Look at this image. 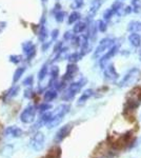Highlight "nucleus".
<instances>
[{
    "label": "nucleus",
    "instance_id": "obj_20",
    "mask_svg": "<svg viewBox=\"0 0 141 158\" xmlns=\"http://www.w3.org/2000/svg\"><path fill=\"white\" fill-rule=\"evenodd\" d=\"M58 75H59V69L58 67H53L52 70H51V80H50V85H52L53 82H55L58 78Z\"/></svg>",
    "mask_w": 141,
    "mask_h": 158
},
{
    "label": "nucleus",
    "instance_id": "obj_24",
    "mask_svg": "<svg viewBox=\"0 0 141 158\" xmlns=\"http://www.w3.org/2000/svg\"><path fill=\"white\" fill-rule=\"evenodd\" d=\"M13 154V147L12 146H6L1 150V155L4 157H9Z\"/></svg>",
    "mask_w": 141,
    "mask_h": 158
},
{
    "label": "nucleus",
    "instance_id": "obj_8",
    "mask_svg": "<svg viewBox=\"0 0 141 158\" xmlns=\"http://www.w3.org/2000/svg\"><path fill=\"white\" fill-rule=\"evenodd\" d=\"M22 50H23L24 54L27 55V60H31L36 54V47L32 41L24 42L23 44H22Z\"/></svg>",
    "mask_w": 141,
    "mask_h": 158
},
{
    "label": "nucleus",
    "instance_id": "obj_7",
    "mask_svg": "<svg viewBox=\"0 0 141 158\" xmlns=\"http://www.w3.org/2000/svg\"><path fill=\"white\" fill-rule=\"evenodd\" d=\"M72 131V124H65L62 128H60L58 130V132L55 135V142H61L63 139H65L66 137L68 136V134L71 133Z\"/></svg>",
    "mask_w": 141,
    "mask_h": 158
},
{
    "label": "nucleus",
    "instance_id": "obj_21",
    "mask_svg": "<svg viewBox=\"0 0 141 158\" xmlns=\"http://www.w3.org/2000/svg\"><path fill=\"white\" fill-rule=\"evenodd\" d=\"M18 92H19V86H18V85L13 86V88H11L9 91H7V93H6V98L10 99V98L15 97V96L18 95Z\"/></svg>",
    "mask_w": 141,
    "mask_h": 158
},
{
    "label": "nucleus",
    "instance_id": "obj_19",
    "mask_svg": "<svg viewBox=\"0 0 141 158\" xmlns=\"http://www.w3.org/2000/svg\"><path fill=\"white\" fill-rule=\"evenodd\" d=\"M86 29V24L85 22H77L76 25H74V33H77V34H80V33H82L84 30Z\"/></svg>",
    "mask_w": 141,
    "mask_h": 158
},
{
    "label": "nucleus",
    "instance_id": "obj_5",
    "mask_svg": "<svg viewBox=\"0 0 141 158\" xmlns=\"http://www.w3.org/2000/svg\"><path fill=\"white\" fill-rule=\"evenodd\" d=\"M44 135H43L41 132H38L36 133L34 136L31 139V147L32 149H34L35 151H40V150L43 149L44 147Z\"/></svg>",
    "mask_w": 141,
    "mask_h": 158
},
{
    "label": "nucleus",
    "instance_id": "obj_17",
    "mask_svg": "<svg viewBox=\"0 0 141 158\" xmlns=\"http://www.w3.org/2000/svg\"><path fill=\"white\" fill-rule=\"evenodd\" d=\"M24 72H25V68L24 67L17 68V70L15 71V73H14V76H13V82L16 83L17 81L21 78V76L23 75Z\"/></svg>",
    "mask_w": 141,
    "mask_h": 158
},
{
    "label": "nucleus",
    "instance_id": "obj_27",
    "mask_svg": "<svg viewBox=\"0 0 141 158\" xmlns=\"http://www.w3.org/2000/svg\"><path fill=\"white\" fill-rule=\"evenodd\" d=\"M79 17H80V14L77 12H73L72 14L70 15V17H68V23L72 24L74 23L75 21H77V20L79 19Z\"/></svg>",
    "mask_w": 141,
    "mask_h": 158
},
{
    "label": "nucleus",
    "instance_id": "obj_6",
    "mask_svg": "<svg viewBox=\"0 0 141 158\" xmlns=\"http://www.w3.org/2000/svg\"><path fill=\"white\" fill-rule=\"evenodd\" d=\"M113 45H114V40L111 39V38H104V39H102L101 41H100L99 45L97 47L96 51H95L94 57H98L100 54L104 53V51L109 50Z\"/></svg>",
    "mask_w": 141,
    "mask_h": 158
},
{
    "label": "nucleus",
    "instance_id": "obj_18",
    "mask_svg": "<svg viewBox=\"0 0 141 158\" xmlns=\"http://www.w3.org/2000/svg\"><path fill=\"white\" fill-rule=\"evenodd\" d=\"M101 4H102L101 0H93L91 4V7H89V13H91L92 15L95 14V13L99 10V7L101 6Z\"/></svg>",
    "mask_w": 141,
    "mask_h": 158
},
{
    "label": "nucleus",
    "instance_id": "obj_9",
    "mask_svg": "<svg viewBox=\"0 0 141 158\" xmlns=\"http://www.w3.org/2000/svg\"><path fill=\"white\" fill-rule=\"evenodd\" d=\"M22 133H23L22 130L15 126H11L4 130V136L13 137V138H19V137L22 136Z\"/></svg>",
    "mask_w": 141,
    "mask_h": 158
},
{
    "label": "nucleus",
    "instance_id": "obj_28",
    "mask_svg": "<svg viewBox=\"0 0 141 158\" xmlns=\"http://www.w3.org/2000/svg\"><path fill=\"white\" fill-rule=\"evenodd\" d=\"M96 27L100 31V32H106V23L103 21V20H98V21H97Z\"/></svg>",
    "mask_w": 141,
    "mask_h": 158
},
{
    "label": "nucleus",
    "instance_id": "obj_10",
    "mask_svg": "<svg viewBox=\"0 0 141 158\" xmlns=\"http://www.w3.org/2000/svg\"><path fill=\"white\" fill-rule=\"evenodd\" d=\"M118 51V48L115 47V45H113L112 48H110V51H107V52L104 54L103 57L101 58V60H100V65H101L102 69H104L106 67V62L109 61L113 56H115V54L117 53Z\"/></svg>",
    "mask_w": 141,
    "mask_h": 158
},
{
    "label": "nucleus",
    "instance_id": "obj_38",
    "mask_svg": "<svg viewBox=\"0 0 141 158\" xmlns=\"http://www.w3.org/2000/svg\"><path fill=\"white\" fill-rule=\"evenodd\" d=\"M42 1H47V0H42Z\"/></svg>",
    "mask_w": 141,
    "mask_h": 158
},
{
    "label": "nucleus",
    "instance_id": "obj_15",
    "mask_svg": "<svg viewBox=\"0 0 141 158\" xmlns=\"http://www.w3.org/2000/svg\"><path fill=\"white\" fill-rule=\"evenodd\" d=\"M57 97V91L56 90H48L44 93V101L45 102H50V101H53L54 99Z\"/></svg>",
    "mask_w": 141,
    "mask_h": 158
},
{
    "label": "nucleus",
    "instance_id": "obj_34",
    "mask_svg": "<svg viewBox=\"0 0 141 158\" xmlns=\"http://www.w3.org/2000/svg\"><path fill=\"white\" fill-rule=\"evenodd\" d=\"M64 39L65 40H72L74 39V34L72 32H66L64 34Z\"/></svg>",
    "mask_w": 141,
    "mask_h": 158
},
{
    "label": "nucleus",
    "instance_id": "obj_36",
    "mask_svg": "<svg viewBox=\"0 0 141 158\" xmlns=\"http://www.w3.org/2000/svg\"><path fill=\"white\" fill-rule=\"evenodd\" d=\"M32 95H33L32 90H27V91L24 92V97H27V98H31V97H32Z\"/></svg>",
    "mask_w": 141,
    "mask_h": 158
},
{
    "label": "nucleus",
    "instance_id": "obj_32",
    "mask_svg": "<svg viewBox=\"0 0 141 158\" xmlns=\"http://www.w3.org/2000/svg\"><path fill=\"white\" fill-rule=\"evenodd\" d=\"M113 15H114V12L112 11V9H109L106 10V12L103 13V17H104V20H110L111 19V17H113Z\"/></svg>",
    "mask_w": 141,
    "mask_h": 158
},
{
    "label": "nucleus",
    "instance_id": "obj_12",
    "mask_svg": "<svg viewBox=\"0 0 141 158\" xmlns=\"http://www.w3.org/2000/svg\"><path fill=\"white\" fill-rule=\"evenodd\" d=\"M77 71H78V67H77L75 63L68 64V67H66V73H65L64 77H63V80H68V79H71L74 75H75V73Z\"/></svg>",
    "mask_w": 141,
    "mask_h": 158
},
{
    "label": "nucleus",
    "instance_id": "obj_3",
    "mask_svg": "<svg viewBox=\"0 0 141 158\" xmlns=\"http://www.w3.org/2000/svg\"><path fill=\"white\" fill-rule=\"evenodd\" d=\"M139 76L140 71L138 69H132V70L125 74L123 79L120 82V86H127L130 85H133V83H135L139 79Z\"/></svg>",
    "mask_w": 141,
    "mask_h": 158
},
{
    "label": "nucleus",
    "instance_id": "obj_4",
    "mask_svg": "<svg viewBox=\"0 0 141 158\" xmlns=\"http://www.w3.org/2000/svg\"><path fill=\"white\" fill-rule=\"evenodd\" d=\"M35 117H36V108L34 106H29L21 113L20 120L23 122V123H32L35 120Z\"/></svg>",
    "mask_w": 141,
    "mask_h": 158
},
{
    "label": "nucleus",
    "instance_id": "obj_16",
    "mask_svg": "<svg viewBox=\"0 0 141 158\" xmlns=\"http://www.w3.org/2000/svg\"><path fill=\"white\" fill-rule=\"evenodd\" d=\"M129 30L132 33H141V22L139 21H132L129 24Z\"/></svg>",
    "mask_w": 141,
    "mask_h": 158
},
{
    "label": "nucleus",
    "instance_id": "obj_25",
    "mask_svg": "<svg viewBox=\"0 0 141 158\" xmlns=\"http://www.w3.org/2000/svg\"><path fill=\"white\" fill-rule=\"evenodd\" d=\"M47 74H48V65L44 64L41 68V70L39 71V74H38V79H39L40 81L43 80V79L45 78V76H47Z\"/></svg>",
    "mask_w": 141,
    "mask_h": 158
},
{
    "label": "nucleus",
    "instance_id": "obj_14",
    "mask_svg": "<svg viewBox=\"0 0 141 158\" xmlns=\"http://www.w3.org/2000/svg\"><path fill=\"white\" fill-rule=\"evenodd\" d=\"M129 41L131 42V44L134 45V47H139L141 44V37L139 34L137 33H132L129 36Z\"/></svg>",
    "mask_w": 141,
    "mask_h": 158
},
{
    "label": "nucleus",
    "instance_id": "obj_26",
    "mask_svg": "<svg viewBox=\"0 0 141 158\" xmlns=\"http://www.w3.org/2000/svg\"><path fill=\"white\" fill-rule=\"evenodd\" d=\"M132 4H133L132 9H134L133 11L135 13H141V1L140 0H133Z\"/></svg>",
    "mask_w": 141,
    "mask_h": 158
},
{
    "label": "nucleus",
    "instance_id": "obj_22",
    "mask_svg": "<svg viewBox=\"0 0 141 158\" xmlns=\"http://www.w3.org/2000/svg\"><path fill=\"white\" fill-rule=\"evenodd\" d=\"M38 37H39L40 41H44V40L47 39L48 31H47V29H45L44 25H41V27H40V31H39V33H38Z\"/></svg>",
    "mask_w": 141,
    "mask_h": 158
},
{
    "label": "nucleus",
    "instance_id": "obj_1",
    "mask_svg": "<svg viewBox=\"0 0 141 158\" xmlns=\"http://www.w3.org/2000/svg\"><path fill=\"white\" fill-rule=\"evenodd\" d=\"M68 111H70V106H68V104H61V106H59L58 108L55 110V112L52 113V118H51V120L47 123L48 128L52 129V128L57 127L58 124L62 121L63 117L68 114Z\"/></svg>",
    "mask_w": 141,
    "mask_h": 158
},
{
    "label": "nucleus",
    "instance_id": "obj_35",
    "mask_svg": "<svg viewBox=\"0 0 141 158\" xmlns=\"http://www.w3.org/2000/svg\"><path fill=\"white\" fill-rule=\"evenodd\" d=\"M82 0H76L75 2H74V4H73V7L74 9H79L81 6H82Z\"/></svg>",
    "mask_w": 141,
    "mask_h": 158
},
{
    "label": "nucleus",
    "instance_id": "obj_31",
    "mask_svg": "<svg viewBox=\"0 0 141 158\" xmlns=\"http://www.w3.org/2000/svg\"><path fill=\"white\" fill-rule=\"evenodd\" d=\"M64 12H62V11H59L56 13L55 14V18H56V20H57L58 22H62L63 21V19H64Z\"/></svg>",
    "mask_w": 141,
    "mask_h": 158
},
{
    "label": "nucleus",
    "instance_id": "obj_33",
    "mask_svg": "<svg viewBox=\"0 0 141 158\" xmlns=\"http://www.w3.org/2000/svg\"><path fill=\"white\" fill-rule=\"evenodd\" d=\"M23 85H27V86H30L33 85V76H29V77H27L23 80Z\"/></svg>",
    "mask_w": 141,
    "mask_h": 158
},
{
    "label": "nucleus",
    "instance_id": "obj_2",
    "mask_svg": "<svg viewBox=\"0 0 141 158\" xmlns=\"http://www.w3.org/2000/svg\"><path fill=\"white\" fill-rule=\"evenodd\" d=\"M85 82H86L85 79H81V80L77 81V82L72 83V85L65 90L64 93H63V95H62L63 100L68 101V100H71V99H73L74 97H75L76 94L78 93L81 89H82V86L84 85V83Z\"/></svg>",
    "mask_w": 141,
    "mask_h": 158
},
{
    "label": "nucleus",
    "instance_id": "obj_30",
    "mask_svg": "<svg viewBox=\"0 0 141 158\" xmlns=\"http://www.w3.org/2000/svg\"><path fill=\"white\" fill-rule=\"evenodd\" d=\"M51 109H52V104H50L48 102L42 103L41 106H39V111L41 112V113H44V112H47V111H48V110H51Z\"/></svg>",
    "mask_w": 141,
    "mask_h": 158
},
{
    "label": "nucleus",
    "instance_id": "obj_13",
    "mask_svg": "<svg viewBox=\"0 0 141 158\" xmlns=\"http://www.w3.org/2000/svg\"><path fill=\"white\" fill-rule=\"evenodd\" d=\"M93 94H94V92H93V90H91V89L84 91L82 93V95L80 96V98L78 99L77 104H78V106H82V104H84L86 101H88V99H89L92 96H93Z\"/></svg>",
    "mask_w": 141,
    "mask_h": 158
},
{
    "label": "nucleus",
    "instance_id": "obj_37",
    "mask_svg": "<svg viewBox=\"0 0 141 158\" xmlns=\"http://www.w3.org/2000/svg\"><path fill=\"white\" fill-rule=\"evenodd\" d=\"M58 34H59V31L58 30H54L53 32H52V38L54 40L56 39V38L58 37Z\"/></svg>",
    "mask_w": 141,
    "mask_h": 158
},
{
    "label": "nucleus",
    "instance_id": "obj_23",
    "mask_svg": "<svg viewBox=\"0 0 141 158\" xmlns=\"http://www.w3.org/2000/svg\"><path fill=\"white\" fill-rule=\"evenodd\" d=\"M81 58H82V55L80 53H73V54L68 56V60H70L71 63H75L77 61L81 60Z\"/></svg>",
    "mask_w": 141,
    "mask_h": 158
},
{
    "label": "nucleus",
    "instance_id": "obj_29",
    "mask_svg": "<svg viewBox=\"0 0 141 158\" xmlns=\"http://www.w3.org/2000/svg\"><path fill=\"white\" fill-rule=\"evenodd\" d=\"M22 60V56L21 55H11L10 56V61L14 64H17L20 61Z\"/></svg>",
    "mask_w": 141,
    "mask_h": 158
},
{
    "label": "nucleus",
    "instance_id": "obj_11",
    "mask_svg": "<svg viewBox=\"0 0 141 158\" xmlns=\"http://www.w3.org/2000/svg\"><path fill=\"white\" fill-rule=\"evenodd\" d=\"M103 73H104V77L110 81H115L118 78V73L115 70L114 65H109L103 69Z\"/></svg>",
    "mask_w": 141,
    "mask_h": 158
}]
</instances>
